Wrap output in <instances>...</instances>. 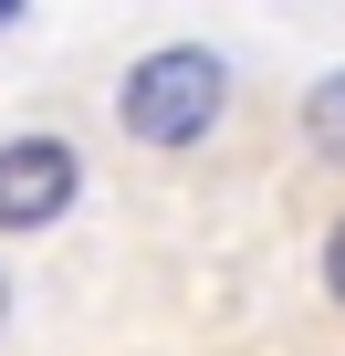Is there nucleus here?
I'll use <instances>...</instances> for the list:
<instances>
[{"label":"nucleus","mask_w":345,"mask_h":356,"mask_svg":"<svg viewBox=\"0 0 345 356\" xmlns=\"http://www.w3.org/2000/svg\"><path fill=\"white\" fill-rule=\"evenodd\" d=\"M220 105H230V63H220L210 42H167V53H146V63L126 74L115 126H126L136 147H199V136L220 126Z\"/></svg>","instance_id":"nucleus-1"},{"label":"nucleus","mask_w":345,"mask_h":356,"mask_svg":"<svg viewBox=\"0 0 345 356\" xmlns=\"http://www.w3.org/2000/svg\"><path fill=\"white\" fill-rule=\"evenodd\" d=\"M74 189H84V157H74L63 136H11V147H0V231L63 220Z\"/></svg>","instance_id":"nucleus-2"},{"label":"nucleus","mask_w":345,"mask_h":356,"mask_svg":"<svg viewBox=\"0 0 345 356\" xmlns=\"http://www.w3.org/2000/svg\"><path fill=\"white\" fill-rule=\"evenodd\" d=\"M303 126H314V147H324V157H345V74H324V84L303 95Z\"/></svg>","instance_id":"nucleus-3"},{"label":"nucleus","mask_w":345,"mask_h":356,"mask_svg":"<svg viewBox=\"0 0 345 356\" xmlns=\"http://www.w3.org/2000/svg\"><path fill=\"white\" fill-rule=\"evenodd\" d=\"M324 293H335V304H345V220H335V231H324Z\"/></svg>","instance_id":"nucleus-4"},{"label":"nucleus","mask_w":345,"mask_h":356,"mask_svg":"<svg viewBox=\"0 0 345 356\" xmlns=\"http://www.w3.org/2000/svg\"><path fill=\"white\" fill-rule=\"evenodd\" d=\"M0 325H11V283H0Z\"/></svg>","instance_id":"nucleus-5"}]
</instances>
